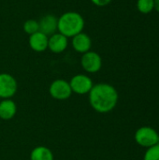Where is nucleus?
Wrapping results in <instances>:
<instances>
[{
	"instance_id": "obj_1",
	"label": "nucleus",
	"mask_w": 159,
	"mask_h": 160,
	"mask_svg": "<svg viewBox=\"0 0 159 160\" xmlns=\"http://www.w3.org/2000/svg\"><path fill=\"white\" fill-rule=\"evenodd\" d=\"M117 90L109 83L93 85L89 92V101L92 108L100 113L112 112L118 102Z\"/></svg>"
},
{
	"instance_id": "obj_2",
	"label": "nucleus",
	"mask_w": 159,
	"mask_h": 160,
	"mask_svg": "<svg viewBox=\"0 0 159 160\" xmlns=\"http://www.w3.org/2000/svg\"><path fill=\"white\" fill-rule=\"evenodd\" d=\"M83 17L75 11H67L63 13L57 21V31L65 37L73 38L82 32L84 28Z\"/></svg>"
},
{
	"instance_id": "obj_3",
	"label": "nucleus",
	"mask_w": 159,
	"mask_h": 160,
	"mask_svg": "<svg viewBox=\"0 0 159 160\" xmlns=\"http://www.w3.org/2000/svg\"><path fill=\"white\" fill-rule=\"evenodd\" d=\"M136 142L144 148H150L154 145L159 144V134L151 127H142L135 132Z\"/></svg>"
},
{
	"instance_id": "obj_4",
	"label": "nucleus",
	"mask_w": 159,
	"mask_h": 160,
	"mask_svg": "<svg viewBox=\"0 0 159 160\" xmlns=\"http://www.w3.org/2000/svg\"><path fill=\"white\" fill-rule=\"evenodd\" d=\"M81 64L85 71L89 73H96L99 71L102 67V59L97 52L89 51L82 54Z\"/></svg>"
},
{
	"instance_id": "obj_5",
	"label": "nucleus",
	"mask_w": 159,
	"mask_h": 160,
	"mask_svg": "<svg viewBox=\"0 0 159 160\" xmlns=\"http://www.w3.org/2000/svg\"><path fill=\"white\" fill-rule=\"evenodd\" d=\"M49 92L53 98L58 100L67 99L72 94L69 82L65 80H55L54 82H52L50 86Z\"/></svg>"
},
{
	"instance_id": "obj_6",
	"label": "nucleus",
	"mask_w": 159,
	"mask_h": 160,
	"mask_svg": "<svg viewBox=\"0 0 159 160\" xmlns=\"http://www.w3.org/2000/svg\"><path fill=\"white\" fill-rule=\"evenodd\" d=\"M17 91V82L13 76L7 73L0 74V98H9Z\"/></svg>"
},
{
	"instance_id": "obj_7",
	"label": "nucleus",
	"mask_w": 159,
	"mask_h": 160,
	"mask_svg": "<svg viewBox=\"0 0 159 160\" xmlns=\"http://www.w3.org/2000/svg\"><path fill=\"white\" fill-rule=\"evenodd\" d=\"M69 85L71 87L72 92L79 95H83L90 92L93 87V82L88 76L83 74H78L70 80Z\"/></svg>"
},
{
	"instance_id": "obj_8",
	"label": "nucleus",
	"mask_w": 159,
	"mask_h": 160,
	"mask_svg": "<svg viewBox=\"0 0 159 160\" xmlns=\"http://www.w3.org/2000/svg\"><path fill=\"white\" fill-rule=\"evenodd\" d=\"M68 45V38L60 33H54L49 37L48 49L53 53L63 52Z\"/></svg>"
},
{
	"instance_id": "obj_9",
	"label": "nucleus",
	"mask_w": 159,
	"mask_h": 160,
	"mask_svg": "<svg viewBox=\"0 0 159 160\" xmlns=\"http://www.w3.org/2000/svg\"><path fill=\"white\" fill-rule=\"evenodd\" d=\"M71 45L77 52L83 54L90 51L92 47V39L87 34L81 32L72 38Z\"/></svg>"
},
{
	"instance_id": "obj_10",
	"label": "nucleus",
	"mask_w": 159,
	"mask_h": 160,
	"mask_svg": "<svg viewBox=\"0 0 159 160\" xmlns=\"http://www.w3.org/2000/svg\"><path fill=\"white\" fill-rule=\"evenodd\" d=\"M48 40L49 37L43 34L42 32L38 31L33 35H30L28 43L33 51L37 52H42L48 49Z\"/></svg>"
},
{
	"instance_id": "obj_11",
	"label": "nucleus",
	"mask_w": 159,
	"mask_h": 160,
	"mask_svg": "<svg viewBox=\"0 0 159 160\" xmlns=\"http://www.w3.org/2000/svg\"><path fill=\"white\" fill-rule=\"evenodd\" d=\"M57 21L58 19L52 14L44 15L38 21L39 31L48 37L53 35L57 31Z\"/></svg>"
},
{
	"instance_id": "obj_12",
	"label": "nucleus",
	"mask_w": 159,
	"mask_h": 160,
	"mask_svg": "<svg viewBox=\"0 0 159 160\" xmlns=\"http://www.w3.org/2000/svg\"><path fill=\"white\" fill-rule=\"evenodd\" d=\"M17 112V107L14 101L7 98L0 102V118L9 120L14 117Z\"/></svg>"
},
{
	"instance_id": "obj_13",
	"label": "nucleus",
	"mask_w": 159,
	"mask_h": 160,
	"mask_svg": "<svg viewBox=\"0 0 159 160\" xmlns=\"http://www.w3.org/2000/svg\"><path fill=\"white\" fill-rule=\"evenodd\" d=\"M30 158L31 160H53V155L49 148L38 146L32 151Z\"/></svg>"
},
{
	"instance_id": "obj_14",
	"label": "nucleus",
	"mask_w": 159,
	"mask_h": 160,
	"mask_svg": "<svg viewBox=\"0 0 159 160\" xmlns=\"http://www.w3.org/2000/svg\"><path fill=\"white\" fill-rule=\"evenodd\" d=\"M137 8L143 14H148L154 10V0H138Z\"/></svg>"
},
{
	"instance_id": "obj_15",
	"label": "nucleus",
	"mask_w": 159,
	"mask_h": 160,
	"mask_svg": "<svg viewBox=\"0 0 159 160\" xmlns=\"http://www.w3.org/2000/svg\"><path fill=\"white\" fill-rule=\"evenodd\" d=\"M23 31L30 35H33L37 32L39 31V25H38V21L34 20V19H29L24 22L23 23Z\"/></svg>"
},
{
	"instance_id": "obj_16",
	"label": "nucleus",
	"mask_w": 159,
	"mask_h": 160,
	"mask_svg": "<svg viewBox=\"0 0 159 160\" xmlns=\"http://www.w3.org/2000/svg\"><path fill=\"white\" fill-rule=\"evenodd\" d=\"M143 160H159V144L147 148Z\"/></svg>"
},
{
	"instance_id": "obj_17",
	"label": "nucleus",
	"mask_w": 159,
	"mask_h": 160,
	"mask_svg": "<svg viewBox=\"0 0 159 160\" xmlns=\"http://www.w3.org/2000/svg\"><path fill=\"white\" fill-rule=\"evenodd\" d=\"M112 0H91V2L97 7H105L111 3Z\"/></svg>"
},
{
	"instance_id": "obj_18",
	"label": "nucleus",
	"mask_w": 159,
	"mask_h": 160,
	"mask_svg": "<svg viewBox=\"0 0 159 160\" xmlns=\"http://www.w3.org/2000/svg\"><path fill=\"white\" fill-rule=\"evenodd\" d=\"M154 9L159 12V0H154Z\"/></svg>"
}]
</instances>
